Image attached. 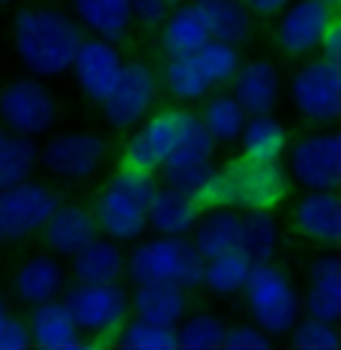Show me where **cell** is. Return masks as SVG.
I'll return each instance as SVG.
<instances>
[{"label": "cell", "mask_w": 341, "mask_h": 350, "mask_svg": "<svg viewBox=\"0 0 341 350\" xmlns=\"http://www.w3.org/2000/svg\"><path fill=\"white\" fill-rule=\"evenodd\" d=\"M84 42V30L63 10L36 6L15 15L12 45L21 66L33 78H60L69 72L78 45Z\"/></svg>", "instance_id": "obj_1"}, {"label": "cell", "mask_w": 341, "mask_h": 350, "mask_svg": "<svg viewBox=\"0 0 341 350\" xmlns=\"http://www.w3.org/2000/svg\"><path fill=\"white\" fill-rule=\"evenodd\" d=\"M290 189V177L282 162H251L234 159L216 168L201 195V206H228L236 213H273Z\"/></svg>", "instance_id": "obj_2"}, {"label": "cell", "mask_w": 341, "mask_h": 350, "mask_svg": "<svg viewBox=\"0 0 341 350\" xmlns=\"http://www.w3.org/2000/svg\"><path fill=\"white\" fill-rule=\"evenodd\" d=\"M159 189L156 174L120 168L105 183L93 204V219H96L99 237L117 243L132 245L141 237H147V204Z\"/></svg>", "instance_id": "obj_3"}, {"label": "cell", "mask_w": 341, "mask_h": 350, "mask_svg": "<svg viewBox=\"0 0 341 350\" xmlns=\"http://www.w3.org/2000/svg\"><path fill=\"white\" fill-rule=\"evenodd\" d=\"M243 308L249 323H255L269 338H284L303 317L299 284L282 264H255L243 288Z\"/></svg>", "instance_id": "obj_4"}, {"label": "cell", "mask_w": 341, "mask_h": 350, "mask_svg": "<svg viewBox=\"0 0 341 350\" xmlns=\"http://www.w3.org/2000/svg\"><path fill=\"white\" fill-rule=\"evenodd\" d=\"M126 278L132 284L168 282L183 291H197L204 278V258L189 237H141L126 252Z\"/></svg>", "instance_id": "obj_5"}, {"label": "cell", "mask_w": 341, "mask_h": 350, "mask_svg": "<svg viewBox=\"0 0 341 350\" xmlns=\"http://www.w3.org/2000/svg\"><path fill=\"white\" fill-rule=\"evenodd\" d=\"M213 153H216V144H213L207 129H204L201 120H197V114L183 108V120H180V144L174 147V153L165 159V165L159 168L162 186L201 201L204 189H207L213 171H216Z\"/></svg>", "instance_id": "obj_6"}, {"label": "cell", "mask_w": 341, "mask_h": 350, "mask_svg": "<svg viewBox=\"0 0 341 350\" xmlns=\"http://www.w3.org/2000/svg\"><path fill=\"white\" fill-rule=\"evenodd\" d=\"M60 302L72 317L78 336L102 345L129 321V293L123 284H66Z\"/></svg>", "instance_id": "obj_7"}, {"label": "cell", "mask_w": 341, "mask_h": 350, "mask_svg": "<svg viewBox=\"0 0 341 350\" xmlns=\"http://www.w3.org/2000/svg\"><path fill=\"white\" fill-rule=\"evenodd\" d=\"M57 123V99L39 78H12L0 87V129L21 138H42Z\"/></svg>", "instance_id": "obj_8"}, {"label": "cell", "mask_w": 341, "mask_h": 350, "mask_svg": "<svg viewBox=\"0 0 341 350\" xmlns=\"http://www.w3.org/2000/svg\"><path fill=\"white\" fill-rule=\"evenodd\" d=\"M290 102L308 123L332 129L341 117V66L308 57L290 78Z\"/></svg>", "instance_id": "obj_9"}, {"label": "cell", "mask_w": 341, "mask_h": 350, "mask_svg": "<svg viewBox=\"0 0 341 350\" xmlns=\"http://www.w3.org/2000/svg\"><path fill=\"white\" fill-rule=\"evenodd\" d=\"M60 206L51 186L39 180H25L0 192V249L36 237L49 216Z\"/></svg>", "instance_id": "obj_10"}, {"label": "cell", "mask_w": 341, "mask_h": 350, "mask_svg": "<svg viewBox=\"0 0 341 350\" xmlns=\"http://www.w3.org/2000/svg\"><path fill=\"white\" fill-rule=\"evenodd\" d=\"M290 177L305 192H336L341 186V135L317 129L290 147Z\"/></svg>", "instance_id": "obj_11"}, {"label": "cell", "mask_w": 341, "mask_h": 350, "mask_svg": "<svg viewBox=\"0 0 341 350\" xmlns=\"http://www.w3.org/2000/svg\"><path fill=\"white\" fill-rule=\"evenodd\" d=\"M105 162V141L96 132H63L39 150L36 165H42L57 180H90Z\"/></svg>", "instance_id": "obj_12"}, {"label": "cell", "mask_w": 341, "mask_h": 350, "mask_svg": "<svg viewBox=\"0 0 341 350\" xmlns=\"http://www.w3.org/2000/svg\"><path fill=\"white\" fill-rule=\"evenodd\" d=\"M156 93H159V78L150 69V63L144 60L123 63L120 81L111 90V96L102 102L105 120L120 132L135 129L141 120H147L150 108L156 102Z\"/></svg>", "instance_id": "obj_13"}, {"label": "cell", "mask_w": 341, "mask_h": 350, "mask_svg": "<svg viewBox=\"0 0 341 350\" xmlns=\"http://www.w3.org/2000/svg\"><path fill=\"white\" fill-rule=\"evenodd\" d=\"M180 120H183V108L159 111V114L141 120L123 147V168L159 174L165 159L180 144Z\"/></svg>", "instance_id": "obj_14"}, {"label": "cell", "mask_w": 341, "mask_h": 350, "mask_svg": "<svg viewBox=\"0 0 341 350\" xmlns=\"http://www.w3.org/2000/svg\"><path fill=\"white\" fill-rule=\"evenodd\" d=\"M336 21V10L317 3V0H293L279 15L275 25V45L288 57H312L320 49L327 27Z\"/></svg>", "instance_id": "obj_15"}, {"label": "cell", "mask_w": 341, "mask_h": 350, "mask_svg": "<svg viewBox=\"0 0 341 350\" xmlns=\"http://www.w3.org/2000/svg\"><path fill=\"white\" fill-rule=\"evenodd\" d=\"M123 54L117 51L114 42H105V39H96V36H84V42L78 45L75 51V60L69 66L75 84L81 87V93L90 102L102 105L111 90L120 81V72H123Z\"/></svg>", "instance_id": "obj_16"}, {"label": "cell", "mask_w": 341, "mask_h": 350, "mask_svg": "<svg viewBox=\"0 0 341 350\" xmlns=\"http://www.w3.org/2000/svg\"><path fill=\"white\" fill-rule=\"evenodd\" d=\"M66 284H69V273L60 264V258H54L49 252H39L15 267L10 291L15 302H21L25 308H36L45 306V302L60 299Z\"/></svg>", "instance_id": "obj_17"}, {"label": "cell", "mask_w": 341, "mask_h": 350, "mask_svg": "<svg viewBox=\"0 0 341 350\" xmlns=\"http://www.w3.org/2000/svg\"><path fill=\"white\" fill-rule=\"evenodd\" d=\"M192 312V293L180 284L168 282H144L132 284L129 291V317L150 326L177 329V323Z\"/></svg>", "instance_id": "obj_18"}, {"label": "cell", "mask_w": 341, "mask_h": 350, "mask_svg": "<svg viewBox=\"0 0 341 350\" xmlns=\"http://www.w3.org/2000/svg\"><path fill=\"white\" fill-rule=\"evenodd\" d=\"M299 299H303V317L327 323H336L341 317V258L336 252L308 260Z\"/></svg>", "instance_id": "obj_19"}, {"label": "cell", "mask_w": 341, "mask_h": 350, "mask_svg": "<svg viewBox=\"0 0 341 350\" xmlns=\"http://www.w3.org/2000/svg\"><path fill=\"white\" fill-rule=\"evenodd\" d=\"M290 228L303 240L336 249L341 245V198L338 192H305L290 210Z\"/></svg>", "instance_id": "obj_20"}, {"label": "cell", "mask_w": 341, "mask_h": 350, "mask_svg": "<svg viewBox=\"0 0 341 350\" xmlns=\"http://www.w3.org/2000/svg\"><path fill=\"white\" fill-rule=\"evenodd\" d=\"M96 237H99L96 219H93L90 206L81 204H60L42 225V230H39V240H42L45 252L60 260H69Z\"/></svg>", "instance_id": "obj_21"}, {"label": "cell", "mask_w": 341, "mask_h": 350, "mask_svg": "<svg viewBox=\"0 0 341 350\" xmlns=\"http://www.w3.org/2000/svg\"><path fill=\"white\" fill-rule=\"evenodd\" d=\"M231 96L249 117L273 114L282 99V75L273 60H249L231 81Z\"/></svg>", "instance_id": "obj_22"}, {"label": "cell", "mask_w": 341, "mask_h": 350, "mask_svg": "<svg viewBox=\"0 0 341 350\" xmlns=\"http://www.w3.org/2000/svg\"><path fill=\"white\" fill-rule=\"evenodd\" d=\"M66 273L72 284H120L126 278V249L105 237H96L69 258Z\"/></svg>", "instance_id": "obj_23"}, {"label": "cell", "mask_w": 341, "mask_h": 350, "mask_svg": "<svg viewBox=\"0 0 341 350\" xmlns=\"http://www.w3.org/2000/svg\"><path fill=\"white\" fill-rule=\"evenodd\" d=\"M204 206L197 198L159 186L147 204V230L156 237H189L201 219Z\"/></svg>", "instance_id": "obj_24"}, {"label": "cell", "mask_w": 341, "mask_h": 350, "mask_svg": "<svg viewBox=\"0 0 341 350\" xmlns=\"http://www.w3.org/2000/svg\"><path fill=\"white\" fill-rule=\"evenodd\" d=\"M240 225H243V213L228 210V206H210V210L201 213L197 225L192 228L189 243L195 245V252L204 260L236 252L240 249Z\"/></svg>", "instance_id": "obj_25"}, {"label": "cell", "mask_w": 341, "mask_h": 350, "mask_svg": "<svg viewBox=\"0 0 341 350\" xmlns=\"http://www.w3.org/2000/svg\"><path fill=\"white\" fill-rule=\"evenodd\" d=\"M72 18L84 33L105 39V42H120L132 27L129 0H72Z\"/></svg>", "instance_id": "obj_26"}, {"label": "cell", "mask_w": 341, "mask_h": 350, "mask_svg": "<svg viewBox=\"0 0 341 350\" xmlns=\"http://www.w3.org/2000/svg\"><path fill=\"white\" fill-rule=\"evenodd\" d=\"M195 12L201 15L210 39L225 45H243L251 39V15L243 0H195Z\"/></svg>", "instance_id": "obj_27"}, {"label": "cell", "mask_w": 341, "mask_h": 350, "mask_svg": "<svg viewBox=\"0 0 341 350\" xmlns=\"http://www.w3.org/2000/svg\"><path fill=\"white\" fill-rule=\"evenodd\" d=\"M27 332H30V347L33 350H69L78 338V329L72 323L69 312L63 308L60 299L45 302V306L27 308Z\"/></svg>", "instance_id": "obj_28"}, {"label": "cell", "mask_w": 341, "mask_h": 350, "mask_svg": "<svg viewBox=\"0 0 341 350\" xmlns=\"http://www.w3.org/2000/svg\"><path fill=\"white\" fill-rule=\"evenodd\" d=\"M162 51L165 57L174 60V57H192L210 42V33L204 27L201 15L195 12V6H177L174 12L165 15L162 25Z\"/></svg>", "instance_id": "obj_29"}, {"label": "cell", "mask_w": 341, "mask_h": 350, "mask_svg": "<svg viewBox=\"0 0 341 350\" xmlns=\"http://www.w3.org/2000/svg\"><path fill=\"white\" fill-rule=\"evenodd\" d=\"M288 141L290 138L284 123L273 114L249 117L240 132L243 159H251V162H282V156L288 153Z\"/></svg>", "instance_id": "obj_30"}, {"label": "cell", "mask_w": 341, "mask_h": 350, "mask_svg": "<svg viewBox=\"0 0 341 350\" xmlns=\"http://www.w3.org/2000/svg\"><path fill=\"white\" fill-rule=\"evenodd\" d=\"M282 249V228L273 213H243L240 225V254L251 264H269L279 258Z\"/></svg>", "instance_id": "obj_31"}, {"label": "cell", "mask_w": 341, "mask_h": 350, "mask_svg": "<svg viewBox=\"0 0 341 350\" xmlns=\"http://www.w3.org/2000/svg\"><path fill=\"white\" fill-rule=\"evenodd\" d=\"M251 267L255 264L240 252H228V254H219V258H210V260H204L201 288L207 293H213L216 299L240 297L245 282H249Z\"/></svg>", "instance_id": "obj_32"}, {"label": "cell", "mask_w": 341, "mask_h": 350, "mask_svg": "<svg viewBox=\"0 0 341 350\" xmlns=\"http://www.w3.org/2000/svg\"><path fill=\"white\" fill-rule=\"evenodd\" d=\"M197 120L207 129L213 144H234V141H240V132H243L245 120H249V114H245L243 105L231 93H216V96L204 99V108H201V114H197Z\"/></svg>", "instance_id": "obj_33"}, {"label": "cell", "mask_w": 341, "mask_h": 350, "mask_svg": "<svg viewBox=\"0 0 341 350\" xmlns=\"http://www.w3.org/2000/svg\"><path fill=\"white\" fill-rule=\"evenodd\" d=\"M36 159L39 150L33 141L0 129V192L30 180V174L36 171Z\"/></svg>", "instance_id": "obj_34"}, {"label": "cell", "mask_w": 341, "mask_h": 350, "mask_svg": "<svg viewBox=\"0 0 341 350\" xmlns=\"http://www.w3.org/2000/svg\"><path fill=\"white\" fill-rule=\"evenodd\" d=\"M225 317L216 312H189L183 321L177 323L174 336H177V350H219L221 338H225Z\"/></svg>", "instance_id": "obj_35"}, {"label": "cell", "mask_w": 341, "mask_h": 350, "mask_svg": "<svg viewBox=\"0 0 341 350\" xmlns=\"http://www.w3.org/2000/svg\"><path fill=\"white\" fill-rule=\"evenodd\" d=\"M162 81L168 87V93L174 99L186 102V105H197L210 96L213 87L207 84V78L201 75V69L195 66L192 57H174L165 63L162 69Z\"/></svg>", "instance_id": "obj_36"}, {"label": "cell", "mask_w": 341, "mask_h": 350, "mask_svg": "<svg viewBox=\"0 0 341 350\" xmlns=\"http://www.w3.org/2000/svg\"><path fill=\"white\" fill-rule=\"evenodd\" d=\"M195 66L201 69V75L207 78L210 87H225L234 81V75L240 72L243 66V57H240V49L234 45H225V42H216L210 39L197 54H192Z\"/></svg>", "instance_id": "obj_37"}, {"label": "cell", "mask_w": 341, "mask_h": 350, "mask_svg": "<svg viewBox=\"0 0 341 350\" xmlns=\"http://www.w3.org/2000/svg\"><path fill=\"white\" fill-rule=\"evenodd\" d=\"M114 350H177V336L165 326H150L141 321H126L114 338Z\"/></svg>", "instance_id": "obj_38"}, {"label": "cell", "mask_w": 341, "mask_h": 350, "mask_svg": "<svg viewBox=\"0 0 341 350\" xmlns=\"http://www.w3.org/2000/svg\"><path fill=\"white\" fill-rule=\"evenodd\" d=\"M290 350H341L338 326L327 321H314V317H299L297 326L288 332Z\"/></svg>", "instance_id": "obj_39"}, {"label": "cell", "mask_w": 341, "mask_h": 350, "mask_svg": "<svg viewBox=\"0 0 341 350\" xmlns=\"http://www.w3.org/2000/svg\"><path fill=\"white\" fill-rule=\"evenodd\" d=\"M219 350H275V338L260 332L255 323H228Z\"/></svg>", "instance_id": "obj_40"}, {"label": "cell", "mask_w": 341, "mask_h": 350, "mask_svg": "<svg viewBox=\"0 0 341 350\" xmlns=\"http://www.w3.org/2000/svg\"><path fill=\"white\" fill-rule=\"evenodd\" d=\"M0 350H33L30 347V332H27L25 317L10 312L0 321Z\"/></svg>", "instance_id": "obj_41"}, {"label": "cell", "mask_w": 341, "mask_h": 350, "mask_svg": "<svg viewBox=\"0 0 341 350\" xmlns=\"http://www.w3.org/2000/svg\"><path fill=\"white\" fill-rule=\"evenodd\" d=\"M129 10L135 21H141L147 30H153L168 15V0H129Z\"/></svg>", "instance_id": "obj_42"}, {"label": "cell", "mask_w": 341, "mask_h": 350, "mask_svg": "<svg viewBox=\"0 0 341 350\" xmlns=\"http://www.w3.org/2000/svg\"><path fill=\"white\" fill-rule=\"evenodd\" d=\"M317 57L329 60V63H338L341 66V27H338V18L327 27V33L320 39V49H317Z\"/></svg>", "instance_id": "obj_43"}, {"label": "cell", "mask_w": 341, "mask_h": 350, "mask_svg": "<svg viewBox=\"0 0 341 350\" xmlns=\"http://www.w3.org/2000/svg\"><path fill=\"white\" fill-rule=\"evenodd\" d=\"M290 3L293 0H243L249 15H260V18H275V15H282Z\"/></svg>", "instance_id": "obj_44"}, {"label": "cell", "mask_w": 341, "mask_h": 350, "mask_svg": "<svg viewBox=\"0 0 341 350\" xmlns=\"http://www.w3.org/2000/svg\"><path fill=\"white\" fill-rule=\"evenodd\" d=\"M69 350H105V345H102V341H93V338H78Z\"/></svg>", "instance_id": "obj_45"}, {"label": "cell", "mask_w": 341, "mask_h": 350, "mask_svg": "<svg viewBox=\"0 0 341 350\" xmlns=\"http://www.w3.org/2000/svg\"><path fill=\"white\" fill-rule=\"evenodd\" d=\"M6 314H10V302H6V293L0 291V321H3Z\"/></svg>", "instance_id": "obj_46"}, {"label": "cell", "mask_w": 341, "mask_h": 350, "mask_svg": "<svg viewBox=\"0 0 341 350\" xmlns=\"http://www.w3.org/2000/svg\"><path fill=\"white\" fill-rule=\"evenodd\" d=\"M317 3H323V6H329V10H336L338 0H317Z\"/></svg>", "instance_id": "obj_47"}, {"label": "cell", "mask_w": 341, "mask_h": 350, "mask_svg": "<svg viewBox=\"0 0 341 350\" xmlns=\"http://www.w3.org/2000/svg\"><path fill=\"white\" fill-rule=\"evenodd\" d=\"M6 3H10V0H0V6H6Z\"/></svg>", "instance_id": "obj_48"}]
</instances>
